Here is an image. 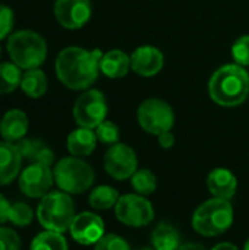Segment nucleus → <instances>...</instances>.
I'll return each instance as SVG.
<instances>
[{
	"instance_id": "1",
	"label": "nucleus",
	"mask_w": 249,
	"mask_h": 250,
	"mask_svg": "<svg viewBox=\"0 0 249 250\" xmlns=\"http://www.w3.org/2000/svg\"><path fill=\"white\" fill-rule=\"evenodd\" d=\"M103 51L100 48L85 50L78 45L63 48L54 62L57 79L73 91L88 89L98 78L100 60Z\"/></svg>"
},
{
	"instance_id": "2",
	"label": "nucleus",
	"mask_w": 249,
	"mask_h": 250,
	"mask_svg": "<svg viewBox=\"0 0 249 250\" xmlns=\"http://www.w3.org/2000/svg\"><path fill=\"white\" fill-rule=\"evenodd\" d=\"M210 98L222 107H238L249 95V73L236 63L219 67L208 82Z\"/></svg>"
},
{
	"instance_id": "3",
	"label": "nucleus",
	"mask_w": 249,
	"mask_h": 250,
	"mask_svg": "<svg viewBox=\"0 0 249 250\" xmlns=\"http://www.w3.org/2000/svg\"><path fill=\"white\" fill-rule=\"evenodd\" d=\"M6 50L12 62L22 70L40 67L47 57L45 40L31 29H21L10 34Z\"/></svg>"
},
{
	"instance_id": "4",
	"label": "nucleus",
	"mask_w": 249,
	"mask_h": 250,
	"mask_svg": "<svg viewBox=\"0 0 249 250\" xmlns=\"http://www.w3.org/2000/svg\"><path fill=\"white\" fill-rule=\"evenodd\" d=\"M233 224V208L229 201L213 198L201 204L192 215L194 230L205 237L226 233Z\"/></svg>"
},
{
	"instance_id": "5",
	"label": "nucleus",
	"mask_w": 249,
	"mask_h": 250,
	"mask_svg": "<svg viewBox=\"0 0 249 250\" xmlns=\"http://www.w3.org/2000/svg\"><path fill=\"white\" fill-rule=\"evenodd\" d=\"M40 224L50 231L65 233L75 218V205L66 192H48L37 208Z\"/></svg>"
},
{
	"instance_id": "6",
	"label": "nucleus",
	"mask_w": 249,
	"mask_h": 250,
	"mask_svg": "<svg viewBox=\"0 0 249 250\" xmlns=\"http://www.w3.org/2000/svg\"><path fill=\"white\" fill-rule=\"evenodd\" d=\"M56 185L66 193L78 195L88 190L95 179L92 167L79 157L62 158L53 170Z\"/></svg>"
},
{
	"instance_id": "7",
	"label": "nucleus",
	"mask_w": 249,
	"mask_h": 250,
	"mask_svg": "<svg viewBox=\"0 0 249 250\" xmlns=\"http://www.w3.org/2000/svg\"><path fill=\"white\" fill-rule=\"evenodd\" d=\"M136 119L139 126L151 133L161 135L169 132L175 125V113L169 103L160 98H148L141 103L136 111Z\"/></svg>"
},
{
	"instance_id": "8",
	"label": "nucleus",
	"mask_w": 249,
	"mask_h": 250,
	"mask_svg": "<svg viewBox=\"0 0 249 250\" xmlns=\"http://www.w3.org/2000/svg\"><path fill=\"white\" fill-rule=\"evenodd\" d=\"M109 107L106 97L98 89L84 91L73 104V119L79 127L95 129L107 117Z\"/></svg>"
},
{
	"instance_id": "9",
	"label": "nucleus",
	"mask_w": 249,
	"mask_h": 250,
	"mask_svg": "<svg viewBox=\"0 0 249 250\" xmlns=\"http://www.w3.org/2000/svg\"><path fill=\"white\" fill-rule=\"evenodd\" d=\"M114 212L120 223L131 227H145L154 220L151 202L141 195L120 196L114 205Z\"/></svg>"
},
{
	"instance_id": "10",
	"label": "nucleus",
	"mask_w": 249,
	"mask_h": 250,
	"mask_svg": "<svg viewBox=\"0 0 249 250\" xmlns=\"http://www.w3.org/2000/svg\"><path fill=\"white\" fill-rule=\"evenodd\" d=\"M104 170L116 180H126L138 170V160L135 151L126 144L112 145L104 155Z\"/></svg>"
},
{
	"instance_id": "11",
	"label": "nucleus",
	"mask_w": 249,
	"mask_h": 250,
	"mask_svg": "<svg viewBox=\"0 0 249 250\" xmlns=\"http://www.w3.org/2000/svg\"><path fill=\"white\" fill-rule=\"evenodd\" d=\"M54 174L48 166L32 163L19 176V189L21 192L32 199L43 198L48 193L53 186Z\"/></svg>"
},
{
	"instance_id": "12",
	"label": "nucleus",
	"mask_w": 249,
	"mask_h": 250,
	"mask_svg": "<svg viewBox=\"0 0 249 250\" xmlns=\"http://www.w3.org/2000/svg\"><path fill=\"white\" fill-rule=\"evenodd\" d=\"M90 0H56L54 16L56 21L66 29H79L91 18Z\"/></svg>"
},
{
	"instance_id": "13",
	"label": "nucleus",
	"mask_w": 249,
	"mask_h": 250,
	"mask_svg": "<svg viewBox=\"0 0 249 250\" xmlns=\"http://www.w3.org/2000/svg\"><path fill=\"white\" fill-rule=\"evenodd\" d=\"M69 231L75 242L84 246H90L95 245L104 236V223L97 214L81 212L75 215Z\"/></svg>"
},
{
	"instance_id": "14",
	"label": "nucleus",
	"mask_w": 249,
	"mask_h": 250,
	"mask_svg": "<svg viewBox=\"0 0 249 250\" xmlns=\"http://www.w3.org/2000/svg\"><path fill=\"white\" fill-rule=\"evenodd\" d=\"M164 66V56L163 53L153 45H141L135 48L131 56V69L144 78H151Z\"/></svg>"
},
{
	"instance_id": "15",
	"label": "nucleus",
	"mask_w": 249,
	"mask_h": 250,
	"mask_svg": "<svg viewBox=\"0 0 249 250\" xmlns=\"http://www.w3.org/2000/svg\"><path fill=\"white\" fill-rule=\"evenodd\" d=\"M207 188L214 198L229 201L236 193L238 179L227 168H214L207 177Z\"/></svg>"
},
{
	"instance_id": "16",
	"label": "nucleus",
	"mask_w": 249,
	"mask_h": 250,
	"mask_svg": "<svg viewBox=\"0 0 249 250\" xmlns=\"http://www.w3.org/2000/svg\"><path fill=\"white\" fill-rule=\"evenodd\" d=\"M22 155L12 142H0V186L12 183L21 170Z\"/></svg>"
},
{
	"instance_id": "17",
	"label": "nucleus",
	"mask_w": 249,
	"mask_h": 250,
	"mask_svg": "<svg viewBox=\"0 0 249 250\" xmlns=\"http://www.w3.org/2000/svg\"><path fill=\"white\" fill-rule=\"evenodd\" d=\"M29 127V122L26 114L22 110L12 108L4 113L0 125V135L6 142H18L19 139L25 138Z\"/></svg>"
},
{
	"instance_id": "18",
	"label": "nucleus",
	"mask_w": 249,
	"mask_h": 250,
	"mask_svg": "<svg viewBox=\"0 0 249 250\" xmlns=\"http://www.w3.org/2000/svg\"><path fill=\"white\" fill-rule=\"evenodd\" d=\"M131 57L122 50H110L103 53L100 60V72L110 79H119L129 73Z\"/></svg>"
},
{
	"instance_id": "19",
	"label": "nucleus",
	"mask_w": 249,
	"mask_h": 250,
	"mask_svg": "<svg viewBox=\"0 0 249 250\" xmlns=\"http://www.w3.org/2000/svg\"><path fill=\"white\" fill-rule=\"evenodd\" d=\"M97 135L92 129L79 127L69 133L66 146L73 157H88L92 154L97 145Z\"/></svg>"
},
{
	"instance_id": "20",
	"label": "nucleus",
	"mask_w": 249,
	"mask_h": 250,
	"mask_svg": "<svg viewBox=\"0 0 249 250\" xmlns=\"http://www.w3.org/2000/svg\"><path fill=\"white\" fill-rule=\"evenodd\" d=\"M47 88H48L47 76L40 67L29 69V70H25V73H22L21 89L26 97L41 98L47 92Z\"/></svg>"
},
{
	"instance_id": "21",
	"label": "nucleus",
	"mask_w": 249,
	"mask_h": 250,
	"mask_svg": "<svg viewBox=\"0 0 249 250\" xmlns=\"http://www.w3.org/2000/svg\"><path fill=\"white\" fill-rule=\"evenodd\" d=\"M151 240L157 250H178L181 246V234L169 223L158 224L153 231Z\"/></svg>"
},
{
	"instance_id": "22",
	"label": "nucleus",
	"mask_w": 249,
	"mask_h": 250,
	"mask_svg": "<svg viewBox=\"0 0 249 250\" xmlns=\"http://www.w3.org/2000/svg\"><path fill=\"white\" fill-rule=\"evenodd\" d=\"M22 72L13 62H0V95L12 94L21 86Z\"/></svg>"
},
{
	"instance_id": "23",
	"label": "nucleus",
	"mask_w": 249,
	"mask_h": 250,
	"mask_svg": "<svg viewBox=\"0 0 249 250\" xmlns=\"http://www.w3.org/2000/svg\"><path fill=\"white\" fill-rule=\"evenodd\" d=\"M119 192L112 186H98L90 195V205L95 209H109L119 201Z\"/></svg>"
},
{
	"instance_id": "24",
	"label": "nucleus",
	"mask_w": 249,
	"mask_h": 250,
	"mask_svg": "<svg viewBox=\"0 0 249 250\" xmlns=\"http://www.w3.org/2000/svg\"><path fill=\"white\" fill-rule=\"evenodd\" d=\"M31 250H68V242L62 233L45 230L34 237Z\"/></svg>"
},
{
	"instance_id": "25",
	"label": "nucleus",
	"mask_w": 249,
	"mask_h": 250,
	"mask_svg": "<svg viewBox=\"0 0 249 250\" xmlns=\"http://www.w3.org/2000/svg\"><path fill=\"white\" fill-rule=\"evenodd\" d=\"M131 183H132V188L135 189V192L138 195L148 196L157 188V177L148 168H139L131 177Z\"/></svg>"
},
{
	"instance_id": "26",
	"label": "nucleus",
	"mask_w": 249,
	"mask_h": 250,
	"mask_svg": "<svg viewBox=\"0 0 249 250\" xmlns=\"http://www.w3.org/2000/svg\"><path fill=\"white\" fill-rule=\"evenodd\" d=\"M34 218V212L31 209V207L25 202H16L13 205H10L9 209V221L13 226L18 227H26L28 224H31Z\"/></svg>"
},
{
	"instance_id": "27",
	"label": "nucleus",
	"mask_w": 249,
	"mask_h": 250,
	"mask_svg": "<svg viewBox=\"0 0 249 250\" xmlns=\"http://www.w3.org/2000/svg\"><path fill=\"white\" fill-rule=\"evenodd\" d=\"M19 154L22 155V160H28L32 161L35 160V157L38 155V152L45 146V144L41 139L37 138H22L18 142H15Z\"/></svg>"
},
{
	"instance_id": "28",
	"label": "nucleus",
	"mask_w": 249,
	"mask_h": 250,
	"mask_svg": "<svg viewBox=\"0 0 249 250\" xmlns=\"http://www.w3.org/2000/svg\"><path fill=\"white\" fill-rule=\"evenodd\" d=\"M95 135H97V139L101 142V144H106V145H114L119 142V138H120V130L117 127L116 123L110 122V120H104L103 123H100L97 127H95Z\"/></svg>"
},
{
	"instance_id": "29",
	"label": "nucleus",
	"mask_w": 249,
	"mask_h": 250,
	"mask_svg": "<svg viewBox=\"0 0 249 250\" xmlns=\"http://www.w3.org/2000/svg\"><path fill=\"white\" fill-rule=\"evenodd\" d=\"M232 57L236 64L249 66V35L239 37L232 45Z\"/></svg>"
},
{
	"instance_id": "30",
	"label": "nucleus",
	"mask_w": 249,
	"mask_h": 250,
	"mask_svg": "<svg viewBox=\"0 0 249 250\" xmlns=\"http://www.w3.org/2000/svg\"><path fill=\"white\" fill-rule=\"evenodd\" d=\"M94 250H131L128 242L117 234H104L97 243Z\"/></svg>"
},
{
	"instance_id": "31",
	"label": "nucleus",
	"mask_w": 249,
	"mask_h": 250,
	"mask_svg": "<svg viewBox=\"0 0 249 250\" xmlns=\"http://www.w3.org/2000/svg\"><path fill=\"white\" fill-rule=\"evenodd\" d=\"M13 23H15L13 10L6 4H0V41L12 34Z\"/></svg>"
},
{
	"instance_id": "32",
	"label": "nucleus",
	"mask_w": 249,
	"mask_h": 250,
	"mask_svg": "<svg viewBox=\"0 0 249 250\" xmlns=\"http://www.w3.org/2000/svg\"><path fill=\"white\" fill-rule=\"evenodd\" d=\"M21 239L18 233L7 227H0V250H19Z\"/></svg>"
},
{
	"instance_id": "33",
	"label": "nucleus",
	"mask_w": 249,
	"mask_h": 250,
	"mask_svg": "<svg viewBox=\"0 0 249 250\" xmlns=\"http://www.w3.org/2000/svg\"><path fill=\"white\" fill-rule=\"evenodd\" d=\"M34 163L44 164V166H48V167H50V166L54 163V154H53V151L45 145V146L38 152V155L35 157Z\"/></svg>"
},
{
	"instance_id": "34",
	"label": "nucleus",
	"mask_w": 249,
	"mask_h": 250,
	"mask_svg": "<svg viewBox=\"0 0 249 250\" xmlns=\"http://www.w3.org/2000/svg\"><path fill=\"white\" fill-rule=\"evenodd\" d=\"M158 144L161 148L164 149H170L173 145H175V135L169 130V132H164L161 135H158Z\"/></svg>"
},
{
	"instance_id": "35",
	"label": "nucleus",
	"mask_w": 249,
	"mask_h": 250,
	"mask_svg": "<svg viewBox=\"0 0 249 250\" xmlns=\"http://www.w3.org/2000/svg\"><path fill=\"white\" fill-rule=\"evenodd\" d=\"M9 209H10V204L0 193V224H3L4 221L9 220Z\"/></svg>"
},
{
	"instance_id": "36",
	"label": "nucleus",
	"mask_w": 249,
	"mask_h": 250,
	"mask_svg": "<svg viewBox=\"0 0 249 250\" xmlns=\"http://www.w3.org/2000/svg\"><path fill=\"white\" fill-rule=\"evenodd\" d=\"M178 250H205V248L198 243H185V245H181Z\"/></svg>"
},
{
	"instance_id": "37",
	"label": "nucleus",
	"mask_w": 249,
	"mask_h": 250,
	"mask_svg": "<svg viewBox=\"0 0 249 250\" xmlns=\"http://www.w3.org/2000/svg\"><path fill=\"white\" fill-rule=\"evenodd\" d=\"M211 250H239L235 245H232V243H219V245H216L214 248Z\"/></svg>"
},
{
	"instance_id": "38",
	"label": "nucleus",
	"mask_w": 249,
	"mask_h": 250,
	"mask_svg": "<svg viewBox=\"0 0 249 250\" xmlns=\"http://www.w3.org/2000/svg\"><path fill=\"white\" fill-rule=\"evenodd\" d=\"M139 250H157V249L153 246V248H142V249H139Z\"/></svg>"
},
{
	"instance_id": "39",
	"label": "nucleus",
	"mask_w": 249,
	"mask_h": 250,
	"mask_svg": "<svg viewBox=\"0 0 249 250\" xmlns=\"http://www.w3.org/2000/svg\"><path fill=\"white\" fill-rule=\"evenodd\" d=\"M244 250H249V239H248V242L245 243V248H244Z\"/></svg>"
},
{
	"instance_id": "40",
	"label": "nucleus",
	"mask_w": 249,
	"mask_h": 250,
	"mask_svg": "<svg viewBox=\"0 0 249 250\" xmlns=\"http://www.w3.org/2000/svg\"><path fill=\"white\" fill-rule=\"evenodd\" d=\"M0 59H1V47H0Z\"/></svg>"
},
{
	"instance_id": "41",
	"label": "nucleus",
	"mask_w": 249,
	"mask_h": 250,
	"mask_svg": "<svg viewBox=\"0 0 249 250\" xmlns=\"http://www.w3.org/2000/svg\"><path fill=\"white\" fill-rule=\"evenodd\" d=\"M0 125H1V120H0Z\"/></svg>"
}]
</instances>
